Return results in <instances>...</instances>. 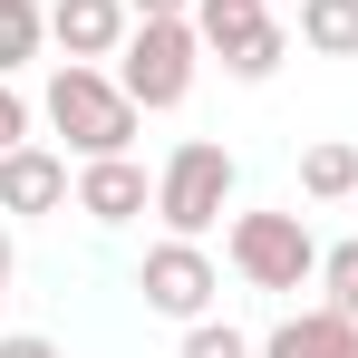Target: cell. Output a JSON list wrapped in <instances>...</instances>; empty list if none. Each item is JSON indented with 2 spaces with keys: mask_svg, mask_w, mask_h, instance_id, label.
<instances>
[{
  "mask_svg": "<svg viewBox=\"0 0 358 358\" xmlns=\"http://www.w3.org/2000/svg\"><path fill=\"white\" fill-rule=\"evenodd\" d=\"M39 117L59 126V145L87 165V155H136V97L117 87V68L97 59H59V78H49V97H39Z\"/></svg>",
  "mask_w": 358,
  "mask_h": 358,
  "instance_id": "1",
  "label": "cell"
},
{
  "mask_svg": "<svg viewBox=\"0 0 358 358\" xmlns=\"http://www.w3.org/2000/svg\"><path fill=\"white\" fill-rule=\"evenodd\" d=\"M194 68H203V29H194V10L184 20H136L117 49V87L145 107V117H165L194 97Z\"/></svg>",
  "mask_w": 358,
  "mask_h": 358,
  "instance_id": "2",
  "label": "cell"
},
{
  "mask_svg": "<svg viewBox=\"0 0 358 358\" xmlns=\"http://www.w3.org/2000/svg\"><path fill=\"white\" fill-rule=\"evenodd\" d=\"M233 184H242L233 145H213V136H184L175 155H165V175H155V223H165V233H184V242H203L213 223H223Z\"/></svg>",
  "mask_w": 358,
  "mask_h": 358,
  "instance_id": "3",
  "label": "cell"
},
{
  "mask_svg": "<svg viewBox=\"0 0 358 358\" xmlns=\"http://www.w3.org/2000/svg\"><path fill=\"white\" fill-rule=\"evenodd\" d=\"M223 252H233V271L252 291H300V281H320V242H310L300 213H233Z\"/></svg>",
  "mask_w": 358,
  "mask_h": 358,
  "instance_id": "4",
  "label": "cell"
},
{
  "mask_svg": "<svg viewBox=\"0 0 358 358\" xmlns=\"http://www.w3.org/2000/svg\"><path fill=\"white\" fill-rule=\"evenodd\" d=\"M136 291H145V310L155 320H213V291H223V271H213V252L203 242H184V233H165L145 262H136Z\"/></svg>",
  "mask_w": 358,
  "mask_h": 358,
  "instance_id": "5",
  "label": "cell"
},
{
  "mask_svg": "<svg viewBox=\"0 0 358 358\" xmlns=\"http://www.w3.org/2000/svg\"><path fill=\"white\" fill-rule=\"evenodd\" d=\"M68 203H78L87 223H107V233H117V223H136V213H155V175H145L136 155H87Z\"/></svg>",
  "mask_w": 358,
  "mask_h": 358,
  "instance_id": "6",
  "label": "cell"
},
{
  "mask_svg": "<svg viewBox=\"0 0 358 358\" xmlns=\"http://www.w3.org/2000/svg\"><path fill=\"white\" fill-rule=\"evenodd\" d=\"M203 49L223 59V78L262 87V78H281V59H291V20H271V10H242V20H223V29H203Z\"/></svg>",
  "mask_w": 358,
  "mask_h": 358,
  "instance_id": "7",
  "label": "cell"
},
{
  "mask_svg": "<svg viewBox=\"0 0 358 358\" xmlns=\"http://www.w3.org/2000/svg\"><path fill=\"white\" fill-rule=\"evenodd\" d=\"M68 194H78V175H68V145H10L0 155V213H59Z\"/></svg>",
  "mask_w": 358,
  "mask_h": 358,
  "instance_id": "8",
  "label": "cell"
},
{
  "mask_svg": "<svg viewBox=\"0 0 358 358\" xmlns=\"http://www.w3.org/2000/svg\"><path fill=\"white\" fill-rule=\"evenodd\" d=\"M126 29H136L126 0H49V49H68V59H117Z\"/></svg>",
  "mask_w": 358,
  "mask_h": 358,
  "instance_id": "9",
  "label": "cell"
},
{
  "mask_svg": "<svg viewBox=\"0 0 358 358\" xmlns=\"http://www.w3.org/2000/svg\"><path fill=\"white\" fill-rule=\"evenodd\" d=\"M262 358H358V320L329 310V300H320V310H291V320L262 339Z\"/></svg>",
  "mask_w": 358,
  "mask_h": 358,
  "instance_id": "10",
  "label": "cell"
},
{
  "mask_svg": "<svg viewBox=\"0 0 358 358\" xmlns=\"http://www.w3.org/2000/svg\"><path fill=\"white\" fill-rule=\"evenodd\" d=\"M310 59H358V0H300V29H291Z\"/></svg>",
  "mask_w": 358,
  "mask_h": 358,
  "instance_id": "11",
  "label": "cell"
},
{
  "mask_svg": "<svg viewBox=\"0 0 358 358\" xmlns=\"http://www.w3.org/2000/svg\"><path fill=\"white\" fill-rule=\"evenodd\" d=\"M300 194H310V203H349L358 194V145H339V136L300 145Z\"/></svg>",
  "mask_w": 358,
  "mask_h": 358,
  "instance_id": "12",
  "label": "cell"
},
{
  "mask_svg": "<svg viewBox=\"0 0 358 358\" xmlns=\"http://www.w3.org/2000/svg\"><path fill=\"white\" fill-rule=\"evenodd\" d=\"M39 49H49V0H0V78H20Z\"/></svg>",
  "mask_w": 358,
  "mask_h": 358,
  "instance_id": "13",
  "label": "cell"
},
{
  "mask_svg": "<svg viewBox=\"0 0 358 358\" xmlns=\"http://www.w3.org/2000/svg\"><path fill=\"white\" fill-rule=\"evenodd\" d=\"M320 291H329V310L358 320V242H329V252H320Z\"/></svg>",
  "mask_w": 358,
  "mask_h": 358,
  "instance_id": "14",
  "label": "cell"
},
{
  "mask_svg": "<svg viewBox=\"0 0 358 358\" xmlns=\"http://www.w3.org/2000/svg\"><path fill=\"white\" fill-rule=\"evenodd\" d=\"M184 358H262V339H242L233 320H194L184 329Z\"/></svg>",
  "mask_w": 358,
  "mask_h": 358,
  "instance_id": "15",
  "label": "cell"
},
{
  "mask_svg": "<svg viewBox=\"0 0 358 358\" xmlns=\"http://www.w3.org/2000/svg\"><path fill=\"white\" fill-rule=\"evenodd\" d=\"M10 145H29V97L0 78V155H10Z\"/></svg>",
  "mask_w": 358,
  "mask_h": 358,
  "instance_id": "16",
  "label": "cell"
},
{
  "mask_svg": "<svg viewBox=\"0 0 358 358\" xmlns=\"http://www.w3.org/2000/svg\"><path fill=\"white\" fill-rule=\"evenodd\" d=\"M0 358H59V339H39V329H10V339H0Z\"/></svg>",
  "mask_w": 358,
  "mask_h": 358,
  "instance_id": "17",
  "label": "cell"
},
{
  "mask_svg": "<svg viewBox=\"0 0 358 358\" xmlns=\"http://www.w3.org/2000/svg\"><path fill=\"white\" fill-rule=\"evenodd\" d=\"M10 262H20V252H10V223H0V291H10Z\"/></svg>",
  "mask_w": 358,
  "mask_h": 358,
  "instance_id": "18",
  "label": "cell"
},
{
  "mask_svg": "<svg viewBox=\"0 0 358 358\" xmlns=\"http://www.w3.org/2000/svg\"><path fill=\"white\" fill-rule=\"evenodd\" d=\"M0 300H10V291H0Z\"/></svg>",
  "mask_w": 358,
  "mask_h": 358,
  "instance_id": "19",
  "label": "cell"
}]
</instances>
